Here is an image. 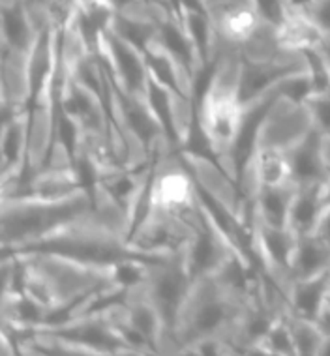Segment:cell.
<instances>
[{
	"instance_id": "6da1fadb",
	"label": "cell",
	"mask_w": 330,
	"mask_h": 356,
	"mask_svg": "<svg viewBox=\"0 0 330 356\" xmlns=\"http://www.w3.org/2000/svg\"><path fill=\"white\" fill-rule=\"evenodd\" d=\"M94 214V197L81 190L68 197H2V253H13Z\"/></svg>"
},
{
	"instance_id": "7a4b0ae2",
	"label": "cell",
	"mask_w": 330,
	"mask_h": 356,
	"mask_svg": "<svg viewBox=\"0 0 330 356\" xmlns=\"http://www.w3.org/2000/svg\"><path fill=\"white\" fill-rule=\"evenodd\" d=\"M240 62L239 45L221 42L218 58L208 72V81L197 105V120L216 160L229 156L242 126L244 105L239 96Z\"/></svg>"
},
{
	"instance_id": "3957f363",
	"label": "cell",
	"mask_w": 330,
	"mask_h": 356,
	"mask_svg": "<svg viewBox=\"0 0 330 356\" xmlns=\"http://www.w3.org/2000/svg\"><path fill=\"white\" fill-rule=\"evenodd\" d=\"M55 253L62 257H70L79 263L91 264L96 268L109 270L111 266L120 261H147V263H164L169 259L154 257L134 248L126 236L118 234L111 227L104 225L96 218V214L88 216L86 220L75 223L72 227L64 229L61 233L51 234L47 238L34 242L31 246L23 248L13 253ZM8 255V253H2Z\"/></svg>"
},
{
	"instance_id": "277c9868",
	"label": "cell",
	"mask_w": 330,
	"mask_h": 356,
	"mask_svg": "<svg viewBox=\"0 0 330 356\" xmlns=\"http://www.w3.org/2000/svg\"><path fill=\"white\" fill-rule=\"evenodd\" d=\"M244 309V302L227 295L212 276L196 280L178 319L177 341L180 355H184V350L194 341L207 336L231 338Z\"/></svg>"
},
{
	"instance_id": "5b68a950",
	"label": "cell",
	"mask_w": 330,
	"mask_h": 356,
	"mask_svg": "<svg viewBox=\"0 0 330 356\" xmlns=\"http://www.w3.org/2000/svg\"><path fill=\"white\" fill-rule=\"evenodd\" d=\"M15 255L26 272L47 287L55 312L74 307L96 291L111 287L109 270L79 263L55 253H8Z\"/></svg>"
},
{
	"instance_id": "8992f818",
	"label": "cell",
	"mask_w": 330,
	"mask_h": 356,
	"mask_svg": "<svg viewBox=\"0 0 330 356\" xmlns=\"http://www.w3.org/2000/svg\"><path fill=\"white\" fill-rule=\"evenodd\" d=\"M191 285H194V277L186 268L184 257H173L164 263H154L148 272L147 282L143 285L145 293L164 319L167 341H169V355H180L177 326Z\"/></svg>"
},
{
	"instance_id": "52a82bcc",
	"label": "cell",
	"mask_w": 330,
	"mask_h": 356,
	"mask_svg": "<svg viewBox=\"0 0 330 356\" xmlns=\"http://www.w3.org/2000/svg\"><path fill=\"white\" fill-rule=\"evenodd\" d=\"M178 156L203 193H207L216 203L226 207L242 223L251 225L253 203L244 195L239 182L220 165V161L216 160L212 154L194 152V150L182 148L178 150Z\"/></svg>"
},
{
	"instance_id": "ba28073f",
	"label": "cell",
	"mask_w": 330,
	"mask_h": 356,
	"mask_svg": "<svg viewBox=\"0 0 330 356\" xmlns=\"http://www.w3.org/2000/svg\"><path fill=\"white\" fill-rule=\"evenodd\" d=\"M199 227L180 216L152 207L147 218L129 234L128 242L141 252L150 253L154 257H184Z\"/></svg>"
},
{
	"instance_id": "9c48e42d",
	"label": "cell",
	"mask_w": 330,
	"mask_h": 356,
	"mask_svg": "<svg viewBox=\"0 0 330 356\" xmlns=\"http://www.w3.org/2000/svg\"><path fill=\"white\" fill-rule=\"evenodd\" d=\"M98 55L115 85L134 98L145 99L148 85V64L145 53L126 42L109 26L100 32Z\"/></svg>"
},
{
	"instance_id": "30bf717a",
	"label": "cell",
	"mask_w": 330,
	"mask_h": 356,
	"mask_svg": "<svg viewBox=\"0 0 330 356\" xmlns=\"http://www.w3.org/2000/svg\"><path fill=\"white\" fill-rule=\"evenodd\" d=\"M308 60L302 51L283 49L278 56L269 60H244L240 62L239 96L242 105H250L257 99L274 92L281 81L291 75L306 74Z\"/></svg>"
},
{
	"instance_id": "8fae6325",
	"label": "cell",
	"mask_w": 330,
	"mask_h": 356,
	"mask_svg": "<svg viewBox=\"0 0 330 356\" xmlns=\"http://www.w3.org/2000/svg\"><path fill=\"white\" fill-rule=\"evenodd\" d=\"M313 129L312 115L306 104H299L278 94L261 122L257 147L278 148L288 152L289 148L304 141Z\"/></svg>"
},
{
	"instance_id": "7c38bea8",
	"label": "cell",
	"mask_w": 330,
	"mask_h": 356,
	"mask_svg": "<svg viewBox=\"0 0 330 356\" xmlns=\"http://www.w3.org/2000/svg\"><path fill=\"white\" fill-rule=\"evenodd\" d=\"M251 229H253V259L259 268L269 272L288 295L291 285V264L294 250L299 244V234L289 227H272L259 220L251 212Z\"/></svg>"
},
{
	"instance_id": "4fadbf2b",
	"label": "cell",
	"mask_w": 330,
	"mask_h": 356,
	"mask_svg": "<svg viewBox=\"0 0 330 356\" xmlns=\"http://www.w3.org/2000/svg\"><path fill=\"white\" fill-rule=\"evenodd\" d=\"M36 330L49 332L58 338H64L72 343L85 349L88 356H115L129 355L128 347L118 336L113 321L107 314L100 315H75L61 325L45 326Z\"/></svg>"
},
{
	"instance_id": "5bb4252c",
	"label": "cell",
	"mask_w": 330,
	"mask_h": 356,
	"mask_svg": "<svg viewBox=\"0 0 330 356\" xmlns=\"http://www.w3.org/2000/svg\"><path fill=\"white\" fill-rule=\"evenodd\" d=\"M58 109L79 124L83 136L104 139L111 145V118L107 105L98 94L77 83L68 72L62 83Z\"/></svg>"
},
{
	"instance_id": "9a60e30c",
	"label": "cell",
	"mask_w": 330,
	"mask_h": 356,
	"mask_svg": "<svg viewBox=\"0 0 330 356\" xmlns=\"http://www.w3.org/2000/svg\"><path fill=\"white\" fill-rule=\"evenodd\" d=\"M29 139H31V113L17 111L2 118V188L21 182L29 169Z\"/></svg>"
},
{
	"instance_id": "2e32d148",
	"label": "cell",
	"mask_w": 330,
	"mask_h": 356,
	"mask_svg": "<svg viewBox=\"0 0 330 356\" xmlns=\"http://www.w3.org/2000/svg\"><path fill=\"white\" fill-rule=\"evenodd\" d=\"M239 184L250 201H253V197L261 188L293 184L288 152L278 148L257 147L240 175Z\"/></svg>"
},
{
	"instance_id": "e0dca14e",
	"label": "cell",
	"mask_w": 330,
	"mask_h": 356,
	"mask_svg": "<svg viewBox=\"0 0 330 356\" xmlns=\"http://www.w3.org/2000/svg\"><path fill=\"white\" fill-rule=\"evenodd\" d=\"M31 98V56L2 47V118L29 109Z\"/></svg>"
},
{
	"instance_id": "ac0fdd59",
	"label": "cell",
	"mask_w": 330,
	"mask_h": 356,
	"mask_svg": "<svg viewBox=\"0 0 330 356\" xmlns=\"http://www.w3.org/2000/svg\"><path fill=\"white\" fill-rule=\"evenodd\" d=\"M154 40L190 74V77L197 85V81L203 74L201 62H199V55H197L196 47L184 29L180 17L159 8L156 13V38Z\"/></svg>"
},
{
	"instance_id": "d6986e66",
	"label": "cell",
	"mask_w": 330,
	"mask_h": 356,
	"mask_svg": "<svg viewBox=\"0 0 330 356\" xmlns=\"http://www.w3.org/2000/svg\"><path fill=\"white\" fill-rule=\"evenodd\" d=\"M124 317L135 330H139L148 343L152 345L156 355H169V341L164 319L145 293V289H132L124 302Z\"/></svg>"
},
{
	"instance_id": "ffe728a7",
	"label": "cell",
	"mask_w": 330,
	"mask_h": 356,
	"mask_svg": "<svg viewBox=\"0 0 330 356\" xmlns=\"http://www.w3.org/2000/svg\"><path fill=\"white\" fill-rule=\"evenodd\" d=\"M321 134L313 129L304 141L294 145L288 150L289 169H291V182L299 190L312 188V186H323L330 180L321 154Z\"/></svg>"
},
{
	"instance_id": "44dd1931",
	"label": "cell",
	"mask_w": 330,
	"mask_h": 356,
	"mask_svg": "<svg viewBox=\"0 0 330 356\" xmlns=\"http://www.w3.org/2000/svg\"><path fill=\"white\" fill-rule=\"evenodd\" d=\"M329 295L330 270L306 280H294L288 289V312L315 321Z\"/></svg>"
},
{
	"instance_id": "7402d4cb",
	"label": "cell",
	"mask_w": 330,
	"mask_h": 356,
	"mask_svg": "<svg viewBox=\"0 0 330 356\" xmlns=\"http://www.w3.org/2000/svg\"><path fill=\"white\" fill-rule=\"evenodd\" d=\"M327 204V184L302 188L297 191L291 204L288 227L299 236L313 234Z\"/></svg>"
},
{
	"instance_id": "603a6c76",
	"label": "cell",
	"mask_w": 330,
	"mask_h": 356,
	"mask_svg": "<svg viewBox=\"0 0 330 356\" xmlns=\"http://www.w3.org/2000/svg\"><path fill=\"white\" fill-rule=\"evenodd\" d=\"M299 188L294 184L261 188L253 197V214L272 227H288L291 204Z\"/></svg>"
},
{
	"instance_id": "cb8c5ba5",
	"label": "cell",
	"mask_w": 330,
	"mask_h": 356,
	"mask_svg": "<svg viewBox=\"0 0 330 356\" xmlns=\"http://www.w3.org/2000/svg\"><path fill=\"white\" fill-rule=\"evenodd\" d=\"M330 270V244L315 234L299 236L291 264V280H306Z\"/></svg>"
},
{
	"instance_id": "d4e9b609",
	"label": "cell",
	"mask_w": 330,
	"mask_h": 356,
	"mask_svg": "<svg viewBox=\"0 0 330 356\" xmlns=\"http://www.w3.org/2000/svg\"><path fill=\"white\" fill-rule=\"evenodd\" d=\"M278 32H280L281 45L288 49L302 51L306 47H319L324 43L323 32L304 13H291L288 23Z\"/></svg>"
},
{
	"instance_id": "484cf974",
	"label": "cell",
	"mask_w": 330,
	"mask_h": 356,
	"mask_svg": "<svg viewBox=\"0 0 330 356\" xmlns=\"http://www.w3.org/2000/svg\"><path fill=\"white\" fill-rule=\"evenodd\" d=\"M283 49H288V47H283L280 42V32L274 26L267 25V23H259L256 31L251 32L250 36L246 38L244 42L239 45L240 56L244 58V60H269V58H274L278 56Z\"/></svg>"
},
{
	"instance_id": "4316f807",
	"label": "cell",
	"mask_w": 330,
	"mask_h": 356,
	"mask_svg": "<svg viewBox=\"0 0 330 356\" xmlns=\"http://www.w3.org/2000/svg\"><path fill=\"white\" fill-rule=\"evenodd\" d=\"M288 325L293 334L294 347H297V356H319L321 347H323L324 334L317 326V323L312 319H306L300 315L285 314Z\"/></svg>"
},
{
	"instance_id": "83f0119b",
	"label": "cell",
	"mask_w": 330,
	"mask_h": 356,
	"mask_svg": "<svg viewBox=\"0 0 330 356\" xmlns=\"http://www.w3.org/2000/svg\"><path fill=\"white\" fill-rule=\"evenodd\" d=\"M261 349L265 350L267 356H297L293 334H291L285 315H281L280 319L274 323V326L270 328L267 338L261 343Z\"/></svg>"
},
{
	"instance_id": "f1b7e54d",
	"label": "cell",
	"mask_w": 330,
	"mask_h": 356,
	"mask_svg": "<svg viewBox=\"0 0 330 356\" xmlns=\"http://www.w3.org/2000/svg\"><path fill=\"white\" fill-rule=\"evenodd\" d=\"M251 4L256 8L259 19L278 31L288 23L289 15L293 13L285 0H251Z\"/></svg>"
},
{
	"instance_id": "f546056e",
	"label": "cell",
	"mask_w": 330,
	"mask_h": 356,
	"mask_svg": "<svg viewBox=\"0 0 330 356\" xmlns=\"http://www.w3.org/2000/svg\"><path fill=\"white\" fill-rule=\"evenodd\" d=\"M306 107L312 115L313 128L323 136H330V90L312 94L306 99Z\"/></svg>"
},
{
	"instance_id": "4dcf8cb0",
	"label": "cell",
	"mask_w": 330,
	"mask_h": 356,
	"mask_svg": "<svg viewBox=\"0 0 330 356\" xmlns=\"http://www.w3.org/2000/svg\"><path fill=\"white\" fill-rule=\"evenodd\" d=\"M184 355H199V356H227L235 355L231 341L223 336H207L194 341L184 350Z\"/></svg>"
},
{
	"instance_id": "1f68e13d",
	"label": "cell",
	"mask_w": 330,
	"mask_h": 356,
	"mask_svg": "<svg viewBox=\"0 0 330 356\" xmlns=\"http://www.w3.org/2000/svg\"><path fill=\"white\" fill-rule=\"evenodd\" d=\"M308 17L327 36L330 32V0H315L312 10L308 12Z\"/></svg>"
},
{
	"instance_id": "d6a6232c",
	"label": "cell",
	"mask_w": 330,
	"mask_h": 356,
	"mask_svg": "<svg viewBox=\"0 0 330 356\" xmlns=\"http://www.w3.org/2000/svg\"><path fill=\"white\" fill-rule=\"evenodd\" d=\"M315 236H319L321 240H324L327 244H330V203L327 204L321 220H319L317 227H315Z\"/></svg>"
},
{
	"instance_id": "836d02e7",
	"label": "cell",
	"mask_w": 330,
	"mask_h": 356,
	"mask_svg": "<svg viewBox=\"0 0 330 356\" xmlns=\"http://www.w3.org/2000/svg\"><path fill=\"white\" fill-rule=\"evenodd\" d=\"M315 323H317V326L324 334V338L330 336V300L329 298H327V302L323 304V307L319 309L317 317H315Z\"/></svg>"
},
{
	"instance_id": "e575fe53",
	"label": "cell",
	"mask_w": 330,
	"mask_h": 356,
	"mask_svg": "<svg viewBox=\"0 0 330 356\" xmlns=\"http://www.w3.org/2000/svg\"><path fill=\"white\" fill-rule=\"evenodd\" d=\"M285 2H288L289 10L293 13H304V15H308L315 0H285Z\"/></svg>"
},
{
	"instance_id": "d590c367",
	"label": "cell",
	"mask_w": 330,
	"mask_h": 356,
	"mask_svg": "<svg viewBox=\"0 0 330 356\" xmlns=\"http://www.w3.org/2000/svg\"><path fill=\"white\" fill-rule=\"evenodd\" d=\"M321 136H323V134H321ZM321 154H323L324 167H327V171H329L330 175V136L321 137Z\"/></svg>"
},
{
	"instance_id": "8d00e7d4",
	"label": "cell",
	"mask_w": 330,
	"mask_h": 356,
	"mask_svg": "<svg viewBox=\"0 0 330 356\" xmlns=\"http://www.w3.org/2000/svg\"><path fill=\"white\" fill-rule=\"evenodd\" d=\"M319 356H330V336H327L323 341V347H321V355Z\"/></svg>"
},
{
	"instance_id": "74e56055",
	"label": "cell",
	"mask_w": 330,
	"mask_h": 356,
	"mask_svg": "<svg viewBox=\"0 0 330 356\" xmlns=\"http://www.w3.org/2000/svg\"><path fill=\"white\" fill-rule=\"evenodd\" d=\"M323 49L327 51V53H329L330 55V32L329 34H327V36H324V43H323Z\"/></svg>"
}]
</instances>
